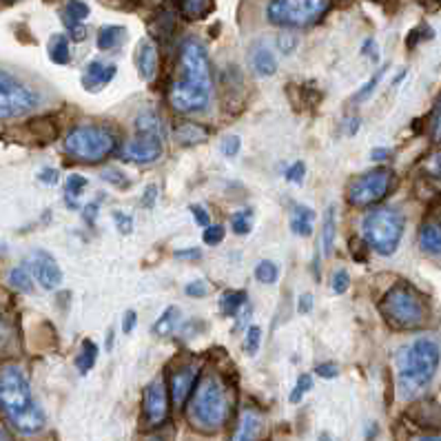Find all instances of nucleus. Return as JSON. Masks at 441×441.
<instances>
[{"mask_svg":"<svg viewBox=\"0 0 441 441\" xmlns=\"http://www.w3.org/2000/svg\"><path fill=\"white\" fill-rule=\"evenodd\" d=\"M180 71L182 78L168 89V105L182 116L205 111L211 105L213 76L209 53L200 40L187 38L180 44Z\"/></svg>","mask_w":441,"mask_h":441,"instance_id":"1","label":"nucleus"},{"mask_svg":"<svg viewBox=\"0 0 441 441\" xmlns=\"http://www.w3.org/2000/svg\"><path fill=\"white\" fill-rule=\"evenodd\" d=\"M0 410L22 435H36L44 428V413L33 399L25 370L16 364L0 368Z\"/></svg>","mask_w":441,"mask_h":441,"instance_id":"2","label":"nucleus"},{"mask_svg":"<svg viewBox=\"0 0 441 441\" xmlns=\"http://www.w3.org/2000/svg\"><path fill=\"white\" fill-rule=\"evenodd\" d=\"M231 397L229 388L218 375H202L189 401V420L205 433L220 431L229 422Z\"/></svg>","mask_w":441,"mask_h":441,"instance_id":"3","label":"nucleus"},{"mask_svg":"<svg viewBox=\"0 0 441 441\" xmlns=\"http://www.w3.org/2000/svg\"><path fill=\"white\" fill-rule=\"evenodd\" d=\"M439 361H441V348L431 337H420L410 346L401 348L397 359L399 368L397 377L404 397H413V395L422 392L435 379Z\"/></svg>","mask_w":441,"mask_h":441,"instance_id":"4","label":"nucleus"},{"mask_svg":"<svg viewBox=\"0 0 441 441\" xmlns=\"http://www.w3.org/2000/svg\"><path fill=\"white\" fill-rule=\"evenodd\" d=\"M379 311L392 329L397 331H415L426 324L428 306L424 297L408 284L392 286L383 300L379 302Z\"/></svg>","mask_w":441,"mask_h":441,"instance_id":"5","label":"nucleus"},{"mask_svg":"<svg viewBox=\"0 0 441 441\" xmlns=\"http://www.w3.org/2000/svg\"><path fill=\"white\" fill-rule=\"evenodd\" d=\"M406 220L395 209H375L361 222V235L366 244L379 255H392L404 237Z\"/></svg>","mask_w":441,"mask_h":441,"instance_id":"6","label":"nucleus"},{"mask_svg":"<svg viewBox=\"0 0 441 441\" xmlns=\"http://www.w3.org/2000/svg\"><path fill=\"white\" fill-rule=\"evenodd\" d=\"M118 140L103 127H76L64 138V153L80 164H98L116 151Z\"/></svg>","mask_w":441,"mask_h":441,"instance_id":"7","label":"nucleus"},{"mask_svg":"<svg viewBox=\"0 0 441 441\" xmlns=\"http://www.w3.org/2000/svg\"><path fill=\"white\" fill-rule=\"evenodd\" d=\"M331 7V0H270L266 20L275 27L300 29L315 25Z\"/></svg>","mask_w":441,"mask_h":441,"instance_id":"8","label":"nucleus"},{"mask_svg":"<svg viewBox=\"0 0 441 441\" xmlns=\"http://www.w3.org/2000/svg\"><path fill=\"white\" fill-rule=\"evenodd\" d=\"M38 103L40 96L29 85L0 69V120L25 116L31 109H36Z\"/></svg>","mask_w":441,"mask_h":441,"instance_id":"9","label":"nucleus"},{"mask_svg":"<svg viewBox=\"0 0 441 441\" xmlns=\"http://www.w3.org/2000/svg\"><path fill=\"white\" fill-rule=\"evenodd\" d=\"M392 182L395 173L388 166H375L350 182L346 198L353 207H372L390 193Z\"/></svg>","mask_w":441,"mask_h":441,"instance_id":"10","label":"nucleus"},{"mask_svg":"<svg viewBox=\"0 0 441 441\" xmlns=\"http://www.w3.org/2000/svg\"><path fill=\"white\" fill-rule=\"evenodd\" d=\"M162 155V133L135 131V135L124 142L122 157L135 164H151Z\"/></svg>","mask_w":441,"mask_h":441,"instance_id":"11","label":"nucleus"},{"mask_svg":"<svg viewBox=\"0 0 441 441\" xmlns=\"http://www.w3.org/2000/svg\"><path fill=\"white\" fill-rule=\"evenodd\" d=\"M29 270L31 275L38 279V284L44 291H53L60 286L62 282V270L58 262L47 253V251H33L29 257Z\"/></svg>","mask_w":441,"mask_h":441,"instance_id":"12","label":"nucleus"},{"mask_svg":"<svg viewBox=\"0 0 441 441\" xmlns=\"http://www.w3.org/2000/svg\"><path fill=\"white\" fill-rule=\"evenodd\" d=\"M168 413V397H166V386L162 379L151 381L144 390V415L146 422L157 426L166 420Z\"/></svg>","mask_w":441,"mask_h":441,"instance_id":"13","label":"nucleus"},{"mask_svg":"<svg viewBox=\"0 0 441 441\" xmlns=\"http://www.w3.org/2000/svg\"><path fill=\"white\" fill-rule=\"evenodd\" d=\"M198 383V370L196 366H180L171 375V401L173 406H184L187 399L193 395Z\"/></svg>","mask_w":441,"mask_h":441,"instance_id":"14","label":"nucleus"},{"mask_svg":"<svg viewBox=\"0 0 441 441\" xmlns=\"http://www.w3.org/2000/svg\"><path fill=\"white\" fill-rule=\"evenodd\" d=\"M118 67L116 64H105L100 60H92L85 67L83 74V87L87 92H100L103 87H107L113 78H116Z\"/></svg>","mask_w":441,"mask_h":441,"instance_id":"15","label":"nucleus"},{"mask_svg":"<svg viewBox=\"0 0 441 441\" xmlns=\"http://www.w3.org/2000/svg\"><path fill=\"white\" fill-rule=\"evenodd\" d=\"M135 62H138V71H140L142 80L151 83L155 78V74H157V62H160V58H157V47H155V42L151 38H142L140 40Z\"/></svg>","mask_w":441,"mask_h":441,"instance_id":"16","label":"nucleus"},{"mask_svg":"<svg viewBox=\"0 0 441 441\" xmlns=\"http://www.w3.org/2000/svg\"><path fill=\"white\" fill-rule=\"evenodd\" d=\"M259 431H262V417L253 410H244L231 441H257Z\"/></svg>","mask_w":441,"mask_h":441,"instance_id":"17","label":"nucleus"},{"mask_svg":"<svg viewBox=\"0 0 441 441\" xmlns=\"http://www.w3.org/2000/svg\"><path fill=\"white\" fill-rule=\"evenodd\" d=\"M251 67H253V71L262 78L273 76L277 71V58L266 44H257V47L251 51Z\"/></svg>","mask_w":441,"mask_h":441,"instance_id":"18","label":"nucleus"},{"mask_svg":"<svg viewBox=\"0 0 441 441\" xmlns=\"http://www.w3.org/2000/svg\"><path fill=\"white\" fill-rule=\"evenodd\" d=\"M420 246L428 255H441V222L431 220L420 231Z\"/></svg>","mask_w":441,"mask_h":441,"instance_id":"19","label":"nucleus"},{"mask_svg":"<svg viewBox=\"0 0 441 441\" xmlns=\"http://www.w3.org/2000/svg\"><path fill=\"white\" fill-rule=\"evenodd\" d=\"M313 222H315V211L304 205H293L291 213V231L300 237H309L313 233Z\"/></svg>","mask_w":441,"mask_h":441,"instance_id":"20","label":"nucleus"},{"mask_svg":"<svg viewBox=\"0 0 441 441\" xmlns=\"http://www.w3.org/2000/svg\"><path fill=\"white\" fill-rule=\"evenodd\" d=\"M124 36H127V29L120 25H105L98 31V49L103 51H111L122 44Z\"/></svg>","mask_w":441,"mask_h":441,"instance_id":"21","label":"nucleus"},{"mask_svg":"<svg viewBox=\"0 0 441 441\" xmlns=\"http://www.w3.org/2000/svg\"><path fill=\"white\" fill-rule=\"evenodd\" d=\"M335 233H337V224H335V207L331 205L324 213V222H322V251L324 255H333V246H335Z\"/></svg>","mask_w":441,"mask_h":441,"instance_id":"22","label":"nucleus"},{"mask_svg":"<svg viewBox=\"0 0 441 441\" xmlns=\"http://www.w3.org/2000/svg\"><path fill=\"white\" fill-rule=\"evenodd\" d=\"M175 138L180 144H198L202 140H207L209 138V131L207 129H202L200 124H191V122H182V124H178V129H175Z\"/></svg>","mask_w":441,"mask_h":441,"instance_id":"23","label":"nucleus"},{"mask_svg":"<svg viewBox=\"0 0 441 441\" xmlns=\"http://www.w3.org/2000/svg\"><path fill=\"white\" fill-rule=\"evenodd\" d=\"M96 361H98V346H96V342H92V339H85L83 346H80V353H78V357H76L78 372H80V375H87V372L96 366Z\"/></svg>","mask_w":441,"mask_h":441,"instance_id":"24","label":"nucleus"},{"mask_svg":"<svg viewBox=\"0 0 441 441\" xmlns=\"http://www.w3.org/2000/svg\"><path fill=\"white\" fill-rule=\"evenodd\" d=\"M246 306V293L244 291H226L220 297V311L226 318H233Z\"/></svg>","mask_w":441,"mask_h":441,"instance_id":"25","label":"nucleus"},{"mask_svg":"<svg viewBox=\"0 0 441 441\" xmlns=\"http://www.w3.org/2000/svg\"><path fill=\"white\" fill-rule=\"evenodd\" d=\"M49 58L55 64H67L71 58L69 51V38L62 36V33H55V36L49 40Z\"/></svg>","mask_w":441,"mask_h":441,"instance_id":"26","label":"nucleus"},{"mask_svg":"<svg viewBox=\"0 0 441 441\" xmlns=\"http://www.w3.org/2000/svg\"><path fill=\"white\" fill-rule=\"evenodd\" d=\"M178 322H180V309L178 306H168L160 315V318H157V322L153 324V333L160 335V337L171 335L178 329Z\"/></svg>","mask_w":441,"mask_h":441,"instance_id":"27","label":"nucleus"},{"mask_svg":"<svg viewBox=\"0 0 441 441\" xmlns=\"http://www.w3.org/2000/svg\"><path fill=\"white\" fill-rule=\"evenodd\" d=\"M89 18V5L83 0H69L62 11V22L64 25H83V20Z\"/></svg>","mask_w":441,"mask_h":441,"instance_id":"28","label":"nucleus"},{"mask_svg":"<svg viewBox=\"0 0 441 441\" xmlns=\"http://www.w3.org/2000/svg\"><path fill=\"white\" fill-rule=\"evenodd\" d=\"M9 286H14L20 293H31L33 291V279H31V270L29 266H16L11 268L9 273Z\"/></svg>","mask_w":441,"mask_h":441,"instance_id":"29","label":"nucleus"},{"mask_svg":"<svg viewBox=\"0 0 441 441\" xmlns=\"http://www.w3.org/2000/svg\"><path fill=\"white\" fill-rule=\"evenodd\" d=\"M255 277L257 282H262V284H275L279 279V268L275 262H270V259H262V262L255 266Z\"/></svg>","mask_w":441,"mask_h":441,"instance_id":"30","label":"nucleus"},{"mask_svg":"<svg viewBox=\"0 0 441 441\" xmlns=\"http://www.w3.org/2000/svg\"><path fill=\"white\" fill-rule=\"evenodd\" d=\"M386 69H388V67H381V69H377L375 76H372L370 80L353 96V103H357V105H359V103H366V100H368L372 94H375V89H377V85L381 83V78H383V74H386Z\"/></svg>","mask_w":441,"mask_h":441,"instance_id":"31","label":"nucleus"},{"mask_svg":"<svg viewBox=\"0 0 441 441\" xmlns=\"http://www.w3.org/2000/svg\"><path fill=\"white\" fill-rule=\"evenodd\" d=\"M85 189H87V178L78 175V173L69 175V178H67V184H64V191H67V202H69L71 198H74V202H76V198H80Z\"/></svg>","mask_w":441,"mask_h":441,"instance_id":"32","label":"nucleus"},{"mask_svg":"<svg viewBox=\"0 0 441 441\" xmlns=\"http://www.w3.org/2000/svg\"><path fill=\"white\" fill-rule=\"evenodd\" d=\"M231 229L237 235H246L251 231V211H240V213H233L231 218Z\"/></svg>","mask_w":441,"mask_h":441,"instance_id":"33","label":"nucleus"},{"mask_svg":"<svg viewBox=\"0 0 441 441\" xmlns=\"http://www.w3.org/2000/svg\"><path fill=\"white\" fill-rule=\"evenodd\" d=\"M209 5H211V0H182V11L189 18H200V16H205Z\"/></svg>","mask_w":441,"mask_h":441,"instance_id":"34","label":"nucleus"},{"mask_svg":"<svg viewBox=\"0 0 441 441\" xmlns=\"http://www.w3.org/2000/svg\"><path fill=\"white\" fill-rule=\"evenodd\" d=\"M259 344H262V329H259V326H248L246 342H244V350H246L248 355H257Z\"/></svg>","mask_w":441,"mask_h":441,"instance_id":"35","label":"nucleus"},{"mask_svg":"<svg viewBox=\"0 0 441 441\" xmlns=\"http://www.w3.org/2000/svg\"><path fill=\"white\" fill-rule=\"evenodd\" d=\"M331 286H333V293H337V295H344V293L348 291L350 286V275L346 268H337L333 277H331Z\"/></svg>","mask_w":441,"mask_h":441,"instance_id":"36","label":"nucleus"},{"mask_svg":"<svg viewBox=\"0 0 441 441\" xmlns=\"http://www.w3.org/2000/svg\"><path fill=\"white\" fill-rule=\"evenodd\" d=\"M313 388V375H300L297 383H295V388H293L291 392V404H300L302 397L306 395L309 390Z\"/></svg>","mask_w":441,"mask_h":441,"instance_id":"37","label":"nucleus"},{"mask_svg":"<svg viewBox=\"0 0 441 441\" xmlns=\"http://www.w3.org/2000/svg\"><path fill=\"white\" fill-rule=\"evenodd\" d=\"M103 178L107 180V182H111L113 187H120V189H124L129 184V178L124 175L118 166H109V168H105L103 171Z\"/></svg>","mask_w":441,"mask_h":441,"instance_id":"38","label":"nucleus"},{"mask_svg":"<svg viewBox=\"0 0 441 441\" xmlns=\"http://www.w3.org/2000/svg\"><path fill=\"white\" fill-rule=\"evenodd\" d=\"M205 244L207 246H218V244H222V240H224V226L222 224H216V226H207L205 229Z\"/></svg>","mask_w":441,"mask_h":441,"instance_id":"39","label":"nucleus"},{"mask_svg":"<svg viewBox=\"0 0 441 441\" xmlns=\"http://www.w3.org/2000/svg\"><path fill=\"white\" fill-rule=\"evenodd\" d=\"M304 175H306V164H304L302 160L293 162V164L286 168V180H288V182H293V184H302Z\"/></svg>","mask_w":441,"mask_h":441,"instance_id":"40","label":"nucleus"},{"mask_svg":"<svg viewBox=\"0 0 441 441\" xmlns=\"http://www.w3.org/2000/svg\"><path fill=\"white\" fill-rule=\"evenodd\" d=\"M240 135H226V138L222 140V153L226 157H235L237 153H240Z\"/></svg>","mask_w":441,"mask_h":441,"instance_id":"41","label":"nucleus"},{"mask_svg":"<svg viewBox=\"0 0 441 441\" xmlns=\"http://www.w3.org/2000/svg\"><path fill=\"white\" fill-rule=\"evenodd\" d=\"M113 220H116V226H118V231L122 235L133 233V220L129 216H124L122 211H113Z\"/></svg>","mask_w":441,"mask_h":441,"instance_id":"42","label":"nucleus"},{"mask_svg":"<svg viewBox=\"0 0 441 441\" xmlns=\"http://www.w3.org/2000/svg\"><path fill=\"white\" fill-rule=\"evenodd\" d=\"M184 293L189 297H207L209 295V286H207V282H191V284H187Z\"/></svg>","mask_w":441,"mask_h":441,"instance_id":"43","label":"nucleus"},{"mask_svg":"<svg viewBox=\"0 0 441 441\" xmlns=\"http://www.w3.org/2000/svg\"><path fill=\"white\" fill-rule=\"evenodd\" d=\"M315 375H320L324 379H335L339 375V368H337V364H333V361H324V364L315 368Z\"/></svg>","mask_w":441,"mask_h":441,"instance_id":"44","label":"nucleus"},{"mask_svg":"<svg viewBox=\"0 0 441 441\" xmlns=\"http://www.w3.org/2000/svg\"><path fill=\"white\" fill-rule=\"evenodd\" d=\"M191 213H193V220H196V224L198 226H211V218H209V213H207V209L205 207H200V205H193L191 207Z\"/></svg>","mask_w":441,"mask_h":441,"instance_id":"45","label":"nucleus"},{"mask_svg":"<svg viewBox=\"0 0 441 441\" xmlns=\"http://www.w3.org/2000/svg\"><path fill=\"white\" fill-rule=\"evenodd\" d=\"M155 202H157V187L155 184H149V187L144 189V193H142V207L144 209H153Z\"/></svg>","mask_w":441,"mask_h":441,"instance_id":"46","label":"nucleus"},{"mask_svg":"<svg viewBox=\"0 0 441 441\" xmlns=\"http://www.w3.org/2000/svg\"><path fill=\"white\" fill-rule=\"evenodd\" d=\"M135 322H138V315H135V311H127V313H124V318H122V333L124 335L133 333Z\"/></svg>","mask_w":441,"mask_h":441,"instance_id":"47","label":"nucleus"},{"mask_svg":"<svg viewBox=\"0 0 441 441\" xmlns=\"http://www.w3.org/2000/svg\"><path fill=\"white\" fill-rule=\"evenodd\" d=\"M297 311H300L302 315H309V313L313 311V295H311V293H304V295H300V300H297Z\"/></svg>","mask_w":441,"mask_h":441,"instance_id":"48","label":"nucleus"},{"mask_svg":"<svg viewBox=\"0 0 441 441\" xmlns=\"http://www.w3.org/2000/svg\"><path fill=\"white\" fill-rule=\"evenodd\" d=\"M9 337H11V329H9V322L5 320V315L0 313V348L7 346L9 342Z\"/></svg>","mask_w":441,"mask_h":441,"instance_id":"49","label":"nucleus"},{"mask_svg":"<svg viewBox=\"0 0 441 441\" xmlns=\"http://www.w3.org/2000/svg\"><path fill=\"white\" fill-rule=\"evenodd\" d=\"M433 133H435L437 140H441V100H439V105L435 107V113H433Z\"/></svg>","mask_w":441,"mask_h":441,"instance_id":"50","label":"nucleus"},{"mask_svg":"<svg viewBox=\"0 0 441 441\" xmlns=\"http://www.w3.org/2000/svg\"><path fill=\"white\" fill-rule=\"evenodd\" d=\"M40 180L44 184H55V182H58V171H55V168H42Z\"/></svg>","mask_w":441,"mask_h":441,"instance_id":"51","label":"nucleus"},{"mask_svg":"<svg viewBox=\"0 0 441 441\" xmlns=\"http://www.w3.org/2000/svg\"><path fill=\"white\" fill-rule=\"evenodd\" d=\"M200 248H182V251H175L178 259H200Z\"/></svg>","mask_w":441,"mask_h":441,"instance_id":"52","label":"nucleus"},{"mask_svg":"<svg viewBox=\"0 0 441 441\" xmlns=\"http://www.w3.org/2000/svg\"><path fill=\"white\" fill-rule=\"evenodd\" d=\"M388 155H390V151H388V149H372V153H370V157H372V160H375V162H383Z\"/></svg>","mask_w":441,"mask_h":441,"instance_id":"53","label":"nucleus"},{"mask_svg":"<svg viewBox=\"0 0 441 441\" xmlns=\"http://www.w3.org/2000/svg\"><path fill=\"white\" fill-rule=\"evenodd\" d=\"M293 47H295V40H284V38H279V49L284 51V53H291L293 51Z\"/></svg>","mask_w":441,"mask_h":441,"instance_id":"54","label":"nucleus"},{"mask_svg":"<svg viewBox=\"0 0 441 441\" xmlns=\"http://www.w3.org/2000/svg\"><path fill=\"white\" fill-rule=\"evenodd\" d=\"M346 124H348L346 133H348V135H355V133H357V129H359V118H350Z\"/></svg>","mask_w":441,"mask_h":441,"instance_id":"55","label":"nucleus"},{"mask_svg":"<svg viewBox=\"0 0 441 441\" xmlns=\"http://www.w3.org/2000/svg\"><path fill=\"white\" fill-rule=\"evenodd\" d=\"M96 211H98V202H94V207H87L85 213H87V220H96Z\"/></svg>","mask_w":441,"mask_h":441,"instance_id":"56","label":"nucleus"},{"mask_svg":"<svg viewBox=\"0 0 441 441\" xmlns=\"http://www.w3.org/2000/svg\"><path fill=\"white\" fill-rule=\"evenodd\" d=\"M113 348V331H109V335H107V350H111Z\"/></svg>","mask_w":441,"mask_h":441,"instance_id":"57","label":"nucleus"},{"mask_svg":"<svg viewBox=\"0 0 441 441\" xmlns=\"http://www.w3.org/2000/svg\"><path fill=\"white\" fill-rule=\"evenodd\" d=\"M0 441H11V437L3 431V428H0Z\"/></svg>","mask_w":441,"mask_h":441,"instance_id":"58","label":"nucleus"},{"mask_svg":"<svg viewBox=\"0 0 441 441\" xmlns=\"http://www.w3.org/2000/svg\"><path fill=\"white\" fill-rule=\"evenodd\" d=\"M320 441H335V439H333L329 433H322V435H320Z\"/></svg>","mask_w":441,"mask_h":441,"instance_id":"59","label":"nucleus"},{"mask_svg":"<svg viewBox=\"0 0 441 441\" xmlns=\"http://www.w3.org/2000/svg\"><path fill=\"white\" fill-rule=\"evenodd\" d=\"M420 441H441V437H422Z\"/></svg>","mask_w":441,"mask_h":441,"instance_id":"60","label":"nucleus"}]
</instances>
